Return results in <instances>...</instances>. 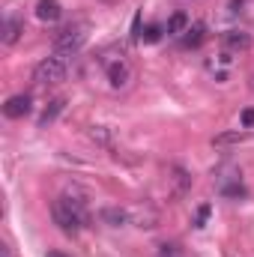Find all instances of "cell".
Here are the masks:
<instances>
[{
	"mask_svg": "<svg viewBox=\"0 0 254 257\" xmlns=\"http://www.w3.org/2000/svg\"><path fill=\"white\" fill-rule=\"evenodd\" d=\"M141 39H144V42H150V45H153V42H159V39H162V27H159V24L147 27V33H141Z\"/></svg>",
	"mask_w": 254,
	"mask_h": 257,
	"instance_id": "9a60e30c",
	"label": "cell"
},
{
	"mask_svg": "<svg viewBox=\"0 0 254 257\" xmlns=\"http://www.w3.org/2000/svg\"><path fill=\"white\" fill-rule=\"evenodd\" d=\"M6 257H9V254H6Z\"/></svg>",
	"mask_w": 254,
	"mask_h": 257,
	"instance_id": "d6986e66",
	"label": "cell"
},
{
	"mask_svg": "<svg viewBox=\"0 0 254 257\" xmlns=\"http://www.w3.org/2000/svg\"><path fill=\"white\" fill-rule=\"evenodd\" d=\"M186 33H189V36L183 39V45H186V48H197V45L203 42V33H206V27H203V24H194V27H191V30H186Z\"/></svg>",
	"mask_w": 254,
	"mask_h": 257,
	"instance_id": "7c38bea8",
	"label": "cell"
},
{
	"mask_svg": "<svg viewBox=\"0 0 254 257\" xmlns=\"http://www.w3.org/2000/svg\"><path fill=\"white\" fill-rule=\"evenodd\" d=\"M63 108H66L63 99H54V102H51V105H48V108L42 111V117H39V128H45L48 123H54V117H57V114H60Z\"/></svg>",
	"mask_w": 254,
	"mask_h": 257,
	"instance_id": "8fae6325",
	"label": "cell"
},
{
	"mask_svg": "<svg viewBox=\"0 0 254 257\" xmlns=\"http://www.w3.org/2000/svg\"><path fill=\"white\" fill-rule=\"evenodd\" d=\"M84 42H87V24H69L54 36V54L66 60V57L78 54L84 48Z\"/></svg>",
	"mask_w": 254,
	"mask_h": 257,
	"instance_id": "7a4b0ae2",
	"label": "cell"
},
{
	"mask_svg": "<svg viewBox=\"0 0 254 257\" xmlns=\"http://www.w3.org/2000/svg\"><path fill=\"white\" fill-rule=\"evenodd\" d=\"M21 33H24V24H21L18 18H12V15H9V18L3 21V36H0V39H3V45H15Z\"/></svg>",
	"mask_w": 254,
	"mask_h": 257,
	"instance_id": "9c48e42d",
	"label": "cell"
},
{
	"mask_svg": "<svg viewBox=\"0 0 254 257\" xmlns=\"http://www.w3.org/2000/svg\"><path fill=\"white\" fill-rule=\"evenodd\" d=\"M99 218L108 224V227H126L129 224V209H120V206H105L99 212Z\"/></svg>",
	"mask_w": 254,
	"mask_h": 257,
	"instance_id": "ba28073f",
	"label": "cell"
},
{
	"mask_svg": "<svg viewBox=\"0 0 254 257\" xmlns=\"http://www.w3.org/2000/svg\"><path fill=\"white\" fill-rule=\"evenodd\" d=\"M242 126L245 128L254 126V108H245V111H242Z\"/></svg>",
	"mask_w": 254,
	"mask_h": 257,
	"instance_id": "2e32d148",
	"label": "cell"
},
{
	"mask_svg": "<svg viewBox=\"0 0 254 257\" xmlns=\"http://www.w3.org/2000/svg\"><path fill=\"white\" fill-rule=\"evenodd\" d=\"M159 257H186V254H183V248H180V245H174V242H165V245L159 248Z\"/></svg>",
	"mask_w": 254,
	"mask_h": 257,
	"instance_id": "5bb4252c",
	"label": "cell"
},
{
	"mask_svg": "<svg viewBox=\"0 0 254 257\" xmlns=\"http://www.w3.org/2000/svg\"><path fill=\"white\" fill-rule=\"evenodd\" d=\"M206 215H209V206H200V209H197V221H194V224H197V227H203Z\"/></svg>",
	"mask_w": 254,
	"mask_h": 257,
	"instance_id": "e0dca14e",
	"label": "cell"
},
{
	"mask_svg": "<svg viewBox=\"0 0 254 257\" xmlns=\"http://www.w3.org/2000/svg\"><path fill=\"white\" fill-rule=\"evenodd\" d=\"M245 138V132H230V135H218L212 138V147H227V144H239Z\"/></svg>",
	"mask_w": 254,
	"mask_h": 257,
	"instance_id": "4fadbf2b",
	"label": "cell"
},
{
	"mask_svg": "<svg viewBox=\"0 0 254 257\" xmlns=\"http://www.w3.org/2000/svg\"><path fill=\"white\" fill-rule=\"evenodd\" d=\"M66 75H69V66H66L63 57H45V60H39L36 69H33V81L36 84H42V87H54V84H63Z\"/></svg>",
	"mask_w": 254,
	"mask_h": 257,
	"instance_id": "3957f363",
	"label": "cell"
},
{
	"mask_svg": "<svg viewBox=\"0 0 254 257\" xmlns=\"http://www.w3.org/2000/svg\"><path fill=\"white\" fill-rule=\"evenodd\" d=\"M51 215L57 221V227L66 230V233H78L84 224H87V209H84V200L81 197H57L54 206H51Z\"/></svg>",
	"mask_w": 254,
	"mask_h": 257,
	"instance_id": "6da1fadb",
	"label": "cell"
},
{
	"mask_svg": "<svg viewBox=\"0 0 254 257\" xmlns=\"http://www.w3.org/2000/svg\"><path fill=\"white\" fill-rule=\"evenodd\" d=\"M45 257H66V254H60V251H51V254H45Z\"/></svg>",
	"mask_w": 254,
	"mask_h": 257,
	"instance_id": "ac0fdd59",
	"label": "cell"
},
{
	"mask_svg": "<svg viewBox=\"0 0 254 257\" xmlns=\"http://www.w3.org/2000/svg\"><path fill=\"white\" fill-rule=\"evenodd\" d=\"M60 15H63L60 0H39V3H36V18H39V21L54 24V21H60Z\"/></svg>",
	"mask_w": 254,
	"mask_h": 257,
	"instance_id": "8992f818",
	"label": "cell"
},
{
	"mask_svg": "<svg viewBox=\"0 0 254 257\" xmlns=\"http://www.w3.org/2000/svg\"><path fill=\"white\" fill-rule=\"evenodd\" d=\"M30 111H33V99H30L27 93L9 96V99H6V105H3V114H6L9 120H21V117H27Z\"/></svg>",
	"mask_w": 254,
	"mask_h": 257,
	"instance_id": "277c9868",
	"label": "cell"
},
{
	"mask_svg": "<svg viewBox=\"0 0 254 257\" xmlns=\"http://www.w3.org/2000/svg\"><path fill=\"white\" fill-rule=\"evenodd\" d=\"M129 78H132V69H129L126 60H114V63H108V81H111V87H114V90L126 87Z\"/></svg>",
	"mask_w": 254,
	"mask_h": 257,
	"instance_id": "5b68a950",
	"label": "cell"
},
{
	"mask_svg": "<svg viewBox=\"0 0 254 257\" xmlns=\"http://www.w3.org/2000/svg\"><path fill=\"white\" fill-rule=\"evenodd\" d=\"M186 30H189V15L186 12H174L168 18V24H165V33L168 36H183Z\"/></svg>",
	"mask_w": 254,
	"mask_h": 257,
	"instance_id": "30bf717a",
	"label": "cell"
},
{
	"mask_svg": "<svg viewBox=\"0 0 254 257\" xmlns=\"http://www.w3.org/2000/svg\"><path fill=\"white\" fill-rule=\"evenodd\" d=\"M221 45H224L227 51H245V48L251 45V36H248L245 30H227V33L221 36Z\"/></svg>",
	"mask_w": 254,
	"mask_h": 257,
	"instance_id": "52a82bcc",
	"label": "cell"
}]
</instances>
